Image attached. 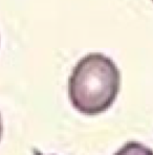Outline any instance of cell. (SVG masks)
I'll return each instance as SVG.
<instances>
[{
  "label": "cell",
  "instance_id": "obj_1",
  "mask_svg": "<svg viewBox=\"0 0 153 155\" xmlns=\"http://www.w3.org/2000/svg\"><path fill=\"white\" fill-rule=\"evenodd\" d=\"M120 88L118 66L100 52L83 57L68 80V97L72 106L80 113L90 116L108 110L118 97Z\"/></svg>",
  "mask_w": 153,
  "mask_h": 155
},
{
  "label": "cell",
  "instance_id": "obj_2",
  "mask_svg": "<svg viewBox=\"0 0 153 155\" xmlns=\"http://www.w3.org/2000/svg\"><path fill=\"white\" fill-rule=\"evenodd\" d=\"M115 155H153V150L138 142H128Z\"/></svg>",
  "mask_w": 153,
  "mask_h": 155
},
{
  "label": "cell",
  "instance_id": "obj_3",
  "mask_svg": "<svg viewBox=\"0 0 153 155\" xmlns=\"http://www.w3.org/2000/svg\"><path fill=\"white\" fill-rule=\"evenodd\" d=\"M2 132H3V127H2V120H1V115H0V140H1Z\"/></svg>",
  "mask_w": 153,
  "mask_h": 155
},
{
  "label": "cell",
  "instance_id": "obj_4",
  "mask_svg": "<svg viewBox=\"0 0 153 155\" xmlns=\"http://www.w3.org/2000/svg\"><path fill=\"white\" fill-rule=\"evenodd\" d=\"M33 153H34V155H44V154H42L41 153L39 150H37V149H33Z\"/></svg>",
  "mask_w": 153,
  "mask_h": 155
},
{
  "label": "cell",
  "instance_id": "obj_5",
  "mask_svg": "<svg viewBox=\"0 0 153 155\" xmlns=\"http://www.w3.org/2000/svg\"><path fill=\"white\" fill-rule=\"evenodd\" d=\"M152 1H153V0H152Z\"/></svg>",
  "mask_w": 153,
  "mask_h": 155
}]
</instances>
